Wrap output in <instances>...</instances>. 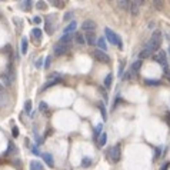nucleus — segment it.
Returning <instances> with one entry per match:
<instances>
[{"label": "nucleus", "instance_id": "26", "mask_svg": "<svg viewBox=\"0 0 170 170\" xmlns=\"http://www.w3.org/2000/svg\"><path fill=\"white\" fill-rule=\"evenodd\" d=\"M53 6H56V7H63L65 4H63V2H60V0H49Z\"/></svg>", "mask_w": 170, "mask_h": 170}, {"label": "nucleus", "instance_id": "21", "mask_svg": "<svg viewBox=\"0 0 170 170\" xmlns=\"http://www.w3.org/2000/svg\"><path fill=\"white\" fill-rule=\"evenodd\" d=\"M51 79V77H50ZM60 80H61V79H53V80H50V82H49L47 83V85H44L43 86V87H41V90H46V89H47V87H50V86H55L56 85V83H59V82H60Z\"/></svg>", "mask_w": 170, "mask_h": 170}, {"label": "nucleus", "instance_id": "7", "mask_svg": "<svg viewBox=\"0 0 170 170\" xmlns=\"http://www.w3.org/2000/svg\"><path fill=\"white\" fill-rule=\"evenodd\" d=\"M95 57H96V60H99V61H102V63H109V56H107V53L106 51H103V50H96L95 51Z\"/></svg>", "mask_w": 170, "mask_h": 170}, {"label": "nucleus", "instance_id": "29", "mask_svg": "<svg viewBox=\"0 0 170 170\" xmlns=\"http://www.w3.org/2000/svg\"><path fill=\"white\" fill-rule=\"evenodd\" d=\"M144 83L150 86H157V85H160V80H144Z\"/></svg>", "mask_w": 170, "mask_h": 170}, {"label": "nucleus", "instance_id": "30", "mask_svg": "<svg viewBox=\"0 0 170 170\" xmlns=\"http://www.w3.org/2000/svg\"><path fill=\"white\" fill-rule=\"evenodd\" d=\"M39 109H40V112H46V110H47V103H46V102H40Z\"/></svg>", "mask_w": 170, "mask_h": 170}, {"label": "nucleus", "instance_id": "10", "mask_svg": "<svg viewBox=\"0 0 170 170\" xmlns=\"http://www.w3.org/2000/svg\"><path fill=\"white\" fill-rule=\"evenodd\" d=\"M43 160L44 163L47 164L49 167H55V162H53V156L50 153H43Z\"/></svg>", "mask_w": 170, "mask_h": 170}, {"label": "nucleus", "instance_id": "31", "mask_svg": "<svg viewBox=\"0 0 170 170\" xmlns=\"http://www.w3.org/2000/svg\"><path fill=\"white\" fill-rule=\"evenodd\" d=\"M24 110H26V113H30V110H32V102H30V100H27V102H26Z\"/></svg>", "mask_w": 170, "mask_h": 170}, {"label": "nucleus", "instance_id": "12", "mask_svg": "<svg viewBox=\"0 0 170 170\" xmlns=\"http://www.w3.org/2000/svg\"><path fill=\"white\" fill-rule=\"evenodd\" d=\"M85 39H86V43H87V44H89V46H93V44H96L95 33H92V32H89V33H86Z\"/></svg>", "mask_w": 170, "mask_h": 170}, {"label": "nucleus", "instance_id": "15", "mask_svg": "<svg viewBox=\"0 0 170 170\" xmlns=\"http://www.w3.org/2000/svg\"><path fill=\"white\" fill-rule=\"evenodd\" d=\"M30 170H43V164L39 160H33L30 162Z\"/></svg>", "mask_w": 170, "mask_h": 170}, {"label": "nucleus", "instance_id": "40", "mask_svg": "<svg viewBox=\"0 0 170 170\" xmlns=\"http://www.w3.org/2000/svg\"><path fill=\"white\" fill-rule=\"evenodd\" d=\"M33 22H34V23H40V22H41V19H40V17H39V16H36V17H34V19H33Z\"/></svg>", "mask_w": 170, "mask_h": 170}, {"label": "nucleus", "instance_id": "43", "mask_svg": "<svg viewBox=\"0 0 170 170\" xmlns=\"http://www.w3.org/2000/svg\"><path fill=\"white\" fill-rule=\"evenodd\" d=\"M137 2H139V4H143L144 2H146V0H137Z\"/></svg>", "mask_w": 170, "mask_h": 170}, {"label": "nucleus", "instance_id": "27", "mask_svg": "<svg viewBox=\"0 0 170 170\" xmlns=\"http://www.w3.org/2000/svg\"><path fill=\"white\" fill-rule=\"evenodd\" d=\"M153 3H154V7H156L157 10H160L162 6H163V0H153Z\"/></svg>", "mask_w": 170, "mask_h": 170}, {"label": "nucleus", "instance_id": "19", "mask_svg": "<svg viewBox=\"0 0 170 170\" xmlns=\"http://www.w3.org/2000/svg\"><path fill=\"white\" fill-rule=\"evenodd\" d=\"M20 50L23 55L27 53V37H23L22 39V46H20Z\"/></svg>", "mask_w": 170, "mask_h": 170}, {"label": "nucleus", "instance_id": "33", "mask_svg": "<svg viewBox=\"0 0 170 170\" xmlns=\"http://www.w3.org/2000/svg\"><path fill=\"white\" fill-rule=\"evenodd\" d=\"M99 107H100V112H102V116H103V120H106V109H104V106L99 104Z\"/></svg>", "mask_w": 170, "mask_h": 170}, {"label": "nucleus", "instance_id": "20", "mask_svg": "<svg viewBox=\"0 0 170 170\" xmlns=\"http://www.w3.org/2000/svg\"><path fill=\"white\" fill-rule=\"evenodd\" d=\"M76 26H77L76 22H70V24H67V27L65 29V33H73L75 29H76Z\"/></svg>", "mask_w": 170, "mask_h": 170}, {"label": "nucleus", "instance_id": "4", "mask_svg": "<svg viewBox=\"0 0 170 170\" xmlns=\"http://www.w3.org/2000/svg\"><path fill=\"white\" fill-rule=\"evenodd\" d=\"M154 60H156L163 69H167V67H169V63H167V56H166V53H164L163 50H160L159 53L154 56Z\"/></svg>", "mask_w": 170, "mask_h": 170}, {"label": "nucleus", "instance_id": "35", "mask_svg": "<svg viewBox=\"0 0 170 170\" xmlns=\"http://www.w3.org/2000/svg\"><path fill=\"white\" fill-rule=\"evenodd\" d=\"M164 120H166V123L170 126V112H167V113H166V116H164Z\"/></svg>", "mask_w": 170, "mask_h": 170}, {"label": "nucleus", "instance_id": "34", "mask_svg": "<svg viewBox=\"0 0 170 170\" xmlns=\"http://www.w3.org/2000/svg\"><path fill=\"white\" fill-rule=\"evenodd\" d=\"M50 61H51L50 56H47V57H46V61H44V67H46V69H47L49 66H50Z\"/></svg>", "mask_w": 170, "mask_h": 170}, {"label": "nucleus", "instance_id": "22", "mask_svg": "<svg viewBox=\"0 0 170 170\" xmlns=\"http://www.w3.org/2000/svg\"><path fill=\"white\" fill-rule=\"evenodd\" d=\"M89 166H92V159H90V157H83L82 167H89Z\"/></svg>", "mask_w": 170, "mask_h": 170}, {"label": "nucleus", "instance_id": "9", "mask_svg": "<svg viewBox=\"0 0 170 170\" xmlns=\"http://www.w3.org/2000/svg\"><path fill=\"white\" fill-rule=\"evenodd\" d=\"M82 29L85 32H92V30H95L96 29V23L93 20H86L85 23L82 24Z\"/></svg>", "mask_w": 170, "mask_h": 170}, {"label": "nucleus", "instance_id": "39", "mask_svg": "<svg viewBox=\"0 0 170 170\" xmlns=\"http://www.w3.org/2000/svg\"><path fill=\"white\" fill-rule=\"evenodd\" d=\"M24 4H26V9H30V6H32V3H30V0H24Z\"/></svg>", "mask_w": 170, "mask_h": 170}, {"label": "nucleus", "instance_id": "32", "mask_svg": "<svg viewBox=\"0 0 170 170\" xmlns=\"http://www.w3.org/2000/svg\"><path fill=\"white\" fill-rule=\"evenodd\" d=\"M119 4L122 9H126L127 7V0H119Z\"/></svg>", "mask_w": 170, "mask_h": 170}, {"label": "nucleus", "instance_id": "24", "mask_svg": "<svg viewBox=\"0 0 170 170\" xmlns=\"http://www.w3.org/2000/svg\"><path fill=\"white\" fill-rule=\"evenodd\" d=\"M112 79H113L112 75H107V76H106V79H104V87H106V89L110 87V85H112Z\"/></svg>", "mask_w": 170, "mask_h": 170}, {"label": "nucleus", "instance_id": "25", "mask_svg": "<svg viewBox=\"0 0 170 170\" xmlns=\"http://www.w3.org/2000/svg\"><path fill=\"white\" fill-rule=\"evenodd\" d=\"M36 7H37V9H40V10H44V9H47V4H46V2L40 0V2H37V3H36Z\"/></svg>", "mask_w": 170, "mask_h": 170}, {"label": "nucleus", "instance_id": "28", "mask_svg": "<svg viewBox=\"0 0 170 170\" xmlns=\"http://www.w3.org/2000/svg\"><path fill=\"white\" fill-rule=\"evenodd\" d=\"M102 127H103V124H99V126H97V127L95 129V134H96L95 139H97V137L100 136V133H102Z\"/></svg>", "mask_w": 170, "mask_h": 170}, {"label": "nucleus", "instance_id": "41", "mask_svg": "<svg viewBox=\"0 0 170 170\" xmlns=\"http://www.w3.org/2000/svg\"><path fill=\"white\" fill-rule=\"evenodd\" d=\"M32 152H33L34 154H39V150H37V147H36V146H34L33 149H32Z\"/></svg>", "mask_w": 170, "mask_h": 170}, {"label": "nucleus", "instance_id": "3", "mask_svg": "<svg viewBox=\"0 0 170 170\" xmlns=\"http://www.w3.org/2000/svg\"><path fill=\"white\" fill-rule=\"evenodd\" d=\"M104 33H106V37H107V40L110 41L112 44H117L119 46V49H123V44H122V39L117 36V34L114 33L113 30H110L109 27L104 29Z\"/></svg>", "mask_w": 170, "mask_h": 170}, {"label": "nucleus", "instance_id": "18", "mask_svg": "<svg viewBox=\"0 0 170 170\" xmlns=\"http://www.w3.org/2000/svg\"><path fill=\"white\" fill-rule=\"evenodd\" d=\"M76 43L80 44V46L86 44V39H85V36H83L82 33H76Z\"/></svg>", "mask_w": 170, "mask_h": 170}, {"label": "nucleus", "instance_id": "17", "mask_svg": "<svg viewBox=\"0 0 170 170\" xmlns=\"http://www.w3.org/2000/svg\"><path fill=\"white\" fill-rule=\"evenodd\" d=\"M32 37H33V40L36 39L37 41H40V39H41V30L40 29H33V30H32Z\"/></svg>", "mask_w": 170, "mask_h": 170}, {"label": "nucleus", "instance_id": "42", "mask_svg": "<svg viewBox=\"0 0 170 170\" xmlns=\"http://www.w3.org/2000/svg\"><path fill=\"white\" fill-rule=\"evenodd\" d=\"M70 16H71V13H66V14H65V20H67Z\"/></svg>", "mask_w": 170, "mask_h": 170}, {"label": "nucleus", "instance_id": "1", "mask_svg": "<svg viewBox=\"0 0 170 170\" xmlns=\"http://www.w3.org/2000/svg\"><path fill=\"white\" fill-rule=\"evenodd\" d=\"M160 41H162V33H160L159 30H154L153 34H152V37H150V40H149L147 49H150V50H152V51L154 53L156 50H159V47H160Z\"/></svg>", "mask_w": 170, "mask_h": 170}, {"label": "nucleus", "instance_id": "5", "mask_svg": "<svg viewBox=\"0 0 170 170\" xmlns=\"http://www.w3.org/2000/svg\"><path fill=\"white\" fill-rule=\"evenodd\" d=\"M139 6L140 4L137 0H127V7H129L132 16H137L139 14Z\"/></svg>", "mask_w": 170, "mask_h": 170}, {"label": "nucleus", "instance_id": "38", "mask_svg": "<svg viewBox=\"0 0 170 170\" xmlns=\"http://www.w3.org/2000/svg\"><path fill=\"white\" fill-rule=\"evenodd\" d=\"M169 166H170V163H169V162H166V163L162 166V169H160V170H167V169H169Z\"/></svg>", "mask_w": 170, "mask_h": 170}, {"label": "nucleus", "instance_id": "8", "mask_svg": "<svg viewBox=\"0 0 170 170\" xmlns=\"http://www.w3.org/2000/svg\"><path fill=\"white\" fill-rule=\"evenodd\" d=\"M7 104V93L4 87L0 85V107H4Z\"/></svg>", "mask_w": 170, "mask_h": 170}, {"label": "nucleus", "instance_id": "37", "mask_svg": "<svg viewBox=\"0 0 170 170\" xmlns=\"http://www.w3.org/2000/svg\"><path fill=\"white\" fill-rule=\"evenodd\" d=\"M17 136H19V129L13 127V137H17Z\"/></svg>", "mask_w": 170, "mask_h": 170}, {"label": "nucleus", "instance_id": "23", "mask_svg": "<svg viewBox=\"0 0 170 170\" xmlns=\"http://www.w3.org/2000/svg\"><path fill=\"white\" fill-rule=\"evenodd\" d=\"M162 152H163V149H162V146H159V147H154V160H157L160 156H162Z\"/></svg>", "mask_w": 170, "mask_h": 170}, {"label": "nucleus", "instance_id": "13", "mask_svg": "<svg viewBox=\"0 0 170 170\" xmlns=\"http://www.w3.org/2000/svg\"><path fill=\"white\" fill-rule=\"evenodd\" d=\"M96 44L99 46V50H103V51L107 50V44H106V39L104 37H99L97 39V41H96Z\"/></svg>", "mask_w": 170, "mask_h": 170}, {"label": "nucleus", "instance_id": "14", "mask_svg": "<svg viewBox=\"0 0 170 170\" xmlns=\"http://www.w3.org/2000/svg\"><path fill=\"white\" fill-rule=\"evenodd\" d=\"M140 60H142V59H147V57H150V56H153V51L150 50V49H143L142 51H140Z\"/></svg>", "mask_w": 170, "mask_h": 170}, {"label": "nucleus", "instance_id": "11", "mask_svg": "<svg viewBox=\"0 0 170 170\" xmlns=\"http://www.w3.org/2000/svg\"><path fill=\"white\" fill-rule=\"evenodd\" d=\"M71 39H73V33H65L60 37V41H59V43H61V44H70Z\"/></svg>", "mask_w": 170, "mask_h": 170}, {"label": "nucleus", "instance_id": "2", "mask_svg": "<svg viewBox=\"0 0 170 170\" xmlns=\"http://www.w3.org/2000/svg\"><path fill=\"white\" fill-rule=\"evenodd\" d=\"M107 156H109V159L112 160L113 163H119L120 159H122V150H120L119 144H116V146L110 147L109 152H107Z\"/></svg>", "mask_w": 170, "mask_h": 170}, {"label": "nucleus", "instance_id": "6", "mask_svg": "<svg viewBox=\"0 0 170 170\" xmlns=\"http://www.w3.org/2000/svg\"><path fill=\"white\" fill-rule=\"evenodd\" d=\"M67 51H69V44L59 43L57 46H55V55L56 56H65Z\"/></svg>", "mask_w": 170, "mask_h": 170}, {"label": "nucleus", "instance_id": "44", "mask_svg": "<svg viewBox=\"0 0 170 170\" xmlns=\"http://www.w3.org/2000/svg\"><path fill=\"white\" fill-rule=\"evenodd\" d=\"M169 53H170V47H169Z\"/></svg>", "mask_w": 170, "mask_h": 170}, {"label": "nucleus", "instance_id": "16", "mask_svg": "<svg viewBox=\"0 0 170 170\" xmlns=\"http://www.w3.org/2000/svg\"><path fill=\"white\" fill-rule=\"evenodd\" d=\"M106 142H107V134H106L104 132L100 133V136H99V140H97V144H99L100 147H103L106 144Z\"/></svg>", "mask_w": 170, "mask_h": 170}, {"label": "nucleus", "instance_id": "36", "mask_svg": "<svg viewBox=\"0 0 170 170\" xmlns=\"http://www.w3.org/2000/svg\"><path fill=\"white\" fill-rule=\"evenodd\" d=\"M123 66H124V61H120V69H119V75L122 76V73H123Z\"/></svg>", "mask_w": 170, "mask_h": 170}]
</instances>
